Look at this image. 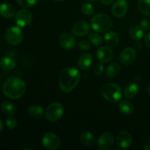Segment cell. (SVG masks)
Segmentation results:
<instances>
[{
  "label": "cell",
  "instance_id": "1",
  "mask_svg": "<svg viewBox=\"0 0 150 150\" xmlns=\"http://www.w3.org/2000/svg\"><path fill=\"white\" fill-rule=\"evenodd\" d=\"M80 73L74 67H67L61 72L59 77L60 89L65 93L70 92L77 86L80 80Z\"/></svg>",
  "mask_w": 150,
  "mask_h": 150
},
{
  "label": "cell",
  "instance_id": "2",
  "mask_svg": "<svg viewBox=\"0 0 150 150\" xmlns=\"http://www.w3.org/2000/svg\"><path fill=\"white\" fill-rule=\"evenodd\" d=\"M26 89L24 81L16 76L8 78L3 85V92L5 96L13 100L21 98L24 95Z\"/></svg>",
  "mask_w": 150,
  "mask_h": 150
},
{
  "label": "cell",
  "instance_id": "3",
  "mask_svg": "<svg viewBox=\"0 0 150 150\" xmlns=\"http://www.w3.org/2000/svg\"><path fill=\"white\" fill-rule=\"evenodd\" d=\"M91 26L95 31L102 33L107 32L111 29L112 26V21L108 15L100 13L92 18Z\"/></svg>",
  "mask_w": 150,
  "mask_h": 150
},
{
  "label": "cell",
  "instance_id": "4",
  "mask_svg": "<svg viewBox=\"0 0 150 150\" xmlns=\"http://www.w3.org/2000/svg\"><path fill=\"white\" fill-rule=\"evenodd\" d=\"M102 95L106 100L115 103L120 100L122 98V89L118 84L114 83H108L104 85L102 89Z\"/></svg>",
  "mask_w": 150,
  "mask_h": 150
},
{
  "label": "cell",
  "instance_id": "5",
  "mask_svg": "<svg viewBox=\"0 0 150 150\" xmlns=\"http://www.w3.org/2000/svg\"><path fill=\"white\" fill-rule=\"evenodd\" d=\"M64 114V107L60 103L55 102L50 104L45 111V117L48 121L55 122L59 120Z\"/></svg>",
  "mask_w": 150,
  "mask_h": 150
},
{
  "label": "cell",
  "instance_id": "6",
  "mask_svg": "<svg viewBox=\"0 0 150 150\" xmlns=\"http://www.w3.org/2000/svg\"><path fill=\"white\" fill-rule=\"evenodd\" d=\"M5 39L8 43L13 45H17L22 42L23 38V32L19 26H10L6 30Z\"/></svg>",
  "mask_w": 150,
  "mask_h": 150
},
{
  "label": "cell",
  "instance_id": "7",
  "mask_svg": "<svg viewBox=\"0 0 150 150\" xmlns=\"http://www.w3.org/2000/svg\"><path fill=\"white\" fill-rule=\"evenodd\" d=\"M42 143L44 147L48 149H57L60 146L59 138L51 132H48L44 135L42 139Z\"/></svg>",
  "mask_w": 150,
  "mask_h": 150
},
{
  "label": "cell",
  "instance_id": "8",
  "mask_svg": "<svg viewBox=\"0 0 150 150\" xmlns=\"http://www.w3.org/2000/svg\"><path fill=\"white\" fill-rule=\"evenodd\" d=\"M16 23L19 27H25L31 23L32 21V15L29 10L22 9L18 10L15 17Z\"/></svg>",
  "mask_w": 150,
  "mask_h": 150
},
{
  "label": "cell",
  "instance_id": "9",
  "mask_svg": "<svg viewBox=\"0 0 150 150\" xmlns=\"http://www.w3.org/2000/svg\"><path fill=\"white\" fill-rule=\"evenodd\" d=\"M128 4L125 0H118L112 6V14L117 18H122L127 14Z\"/></svg>",
  "mask_w": 150,
  "mask_h": 150
},
{
  "label": "cell",
  "instance_id": "10",
  "mask_svg": "<svg viewBox=\"0 0 150 150\" xmlns=\"http://www.w3.org/2000/svg\"><path fill=\"white\" fill-rule=\"evenodd\" d=\"M136 58V52L133 48H126L120 53V60L124 65H129L135 61Z\"/></svg>",
  "mask_w": 150,
  "mask_h": 150
},
{
  "label": "cell",
  "instance_id": "11",
  "mask_svg": "<svg viewBox=\"0 0 150 150\" xmlns=\"http://www.w3.org/2000/svg\"><path fill=\"white\" fill-rule=\"evenodd\" d=\"M114 142V137L111 133L106 132L103 133L99 138L98 142V146L103 150L109 149L113 146Z\"/></svg>",
  "mask_w": 150,
  "mask_h": 150
},
{
  "label": "cell",
  "instance_id": "12",
  "mask_svg": "<svg viewBox=\"0 0 150 150\" xmlns=\"http://www.w3.org/2000/svg\"><path fill=\"white\" fill-rule=\"evenodd\" d=\"M89 25L86 21H80L73 25L72 32L76 36L83 37L89 33Z\"/></svg>",
  "mask_w": 150,
  "mask_h": 150
},
{
  "label": "cell",
  "instance_id": "13",
  "mask_svg": "<svg viewBox=\"0 0 150 150\" xmlns=\"http://www.w3.org/2000/svg\"><path fill=\"white\" fill-rule=\"evenodd\" d=\"M117 144L120 148L126 149L132 144V136L127 131H121L117 136Z\"/></svg>",
  "mask_w": 150,
  "mask_h": 150
},
{
  "label": "cell",
  "instance_id": "14",
  "mask_svg": "<svg viewBox=\"0 0 150 150\" xmlns=\"http://www.w3.org/2000/svg\"><path fill=\"white\" fill-rule=\"evenodd\" d=\"M113 51L108 46H101L97 51V57L99 61L102 63H107L113 58Z\"/></svg>",
  "mask_w": 150,
  "mask_h": 150
},
{
  "label": "cell",
  "instance_id": "15",
  "mask_svg": "<svg viewBox=\"0 0 150 150\" xmlns=\"http://www.w3.org/2000/svg\"><path fill=\"white\" fill-rule=\"evenodd\" d=\"M60 45L64 49H71L76 45V39L72 35L64 33L60 36L59 40Z\"/></svg>",
  "mask_w": 150,
  "mask_h": 150
},
{
  "label": "cell",
  "instance_id": "16",
  "mask_svg": "<svg viewBox=\"0 0 150 150\" xmlns=\"http://www.w3.org/2000/svg\"><path fill=\"white\" fill-rule=\"evenodd\" d=\"M92 62V56L89 53L81 54L78 60L79 67L82 70H86L90 67Z\"/></svg>",
  "mask_w": 150,
  "mask_h": 150
},
{
  "label": "cell",
  "instance_id": "17",
  "mask_svg": "<svg viewBox=\"0 0 150 150\" xmlns=\"http://www.w3.org/2000/svg\"><path fill=\"white\" fill-rule=\"evenodd\" d=\"M139 90V85L136 83L130 82V83H128L125 86L124 95L127 99H132V98H134L137 95Z\"/></svg>",
  "mask_w": 150,
  "mask_h": 150
},
{
  "label": "cell",
  "instance_id": "18",
  "mask_svg": "<svg viewBox=\"0 0 150 150\" xmlns=\"http://www.w3.org/2000/svg\"><path fill=\"white\" fill-rule=\"evenodd\" d=\"M16 9L10 3H3L0 5V15L5 18H11L15 16Z\"/></svg>",
  "mask_w": 150,
  "mask_h": 150
},
{
  "label": "cell",
  "instance_id": "19",
  "mask_svg": "<svg viewBox=\"0 0 150 150\" xmlns=\"http://www.w3.org/2000/svg\"><path fill=\"white\" fill-rule=\"evenodd\" d=\"M104 40L106 45L110 47H115L116 45H118L120 42V38H119L118 35L115 32H108L104 36Z\"/></svg>",
  "mask_w": 150,
  "mask_h": 150
},
{
  "label": "cell",
  "instance_id": "20",
  "mask_svg": "<svg viewBox=\"0 0 150 150\" xmlns=\"http://www.w3.org/2000/svg\"><path fill=\"white\" fill-rule=\"evenodd\" d=\"M121 71V66L117 63H111L108 66L105 70V76L108 79H114L120 74Z\"/></svg>",
  "mask_w": 150,
  "mask_h": 150
},
{
  "label": "cell",
  "instance_id": "21",
  "mask_svg": "<svg viewBox=\"0 0 150 150\" xmlns=\"http://www.w3.org/2000/svg\"><path fill=\"white\" fill-rule=\"evenodd\" d=\"M28 114L32 118L36 119H40L43 115V109L41 106L38 105H32L28 108Z\"/></svg>",
  "mask_w": 150,
  "mask_h": 150
},
{
  "label": "cell",
  "instance_id": "22",
  "mask_svg": "<svg viewBox=\"0 0 150 150\" xmlns=\"http://www.w3.org/2000/svg\"><path fill=\"white\" fill-rule=\"evenodd\" d=\"M119 109L122 114L125 115H130L134 111V106L133 103L128 100H122L119 103Z\"/></svg>",
  "mask_w": 150,
  "mask_h": 150
},
{
  "label": "cell",
  "instance_id": "23",
  "mask_svg": "<svg viewBox=\"0 0 150 150\" xmlns=\"http://www.w3.org/2000/svg\"><path fill=\"white\" fill-rule=\"evenodd\" d=\"M16 63L14 59L10 57H3L0 59V67L3 70H10L16 67Z\"/></svg>",
  "mask_w": 150,
  "mask_h": 150
},
{
  "label": "cell",
  "instance_id": "24",
  "mask_svg": "<svg viewBox=\"0 0 150 150\" xmlns=\"http://www.w3.org/2000/svg\"><path fill=\"white\" fill-rule=\"evenodd\" d=\"M81 142L86 146H92L95 143V138L90 132H84L80 136Z\"/></svg>",
  "mask_w": 150,
  "mask_h": 150
},
{
  "label": "cell",
  "instance_id": "25",
  "mask_svg": "<svg viewBox=\"0 0 150 150\" xmlns=\"http://www.w3.org/2000/svg\"><path fill=\"white\" fill-rule=\"evenodd\" d=\"M130 35L135 40H140L144 36V30L139 25H133L130 29Z\"/></svg>",
  "mask_w": 150,
  "mask_h": 150
},
{
  "label": "cell",
  "instance_id": "26",
  "mask_svg": "<svg viewBox=\"0 0 150 150\" xmlns=\"http://www.w3.org/2000/svg\"><path fill=\"white\" fill-rule=\"evenodd\" d=\"M138 9L144 16H150V0H139Z\"/></svg>",
  "mask_w": 150,
  "mask_h": 150
},
{
  "label": "cell",
  "instance_id": "27",
  "mask_svg": "<svg viewBox=\"0 0 150 150\" xmlns=\"http://www.w3.org/2000/svg\"><path fill=\"white\" fill-rule=\"evenodd\" d=\"M1 109L4 114L7 116H12L16 112V108L12 103L4 101L1 104Z\"/></svg>",
  "mask_w": 150,
  "mask_h": 150
},
{
  "label": "cell",
  "instance_id": "28",
  "mask_svg": "<svg viewBox=\"0 0 150 150\" xmlns=\"http://www.w3.org/2000/svg\"><path fill=\"white\" fill-rule=\"evenodd\" d=\"M89 40L91 42V43L93 44L94 45H96V46L101 45L103 42V39L100 35H98V33H95V32L89 33Z\"/></svg>",
  "mask_w": 150,
  "mask_h": 150
},
{
  "label": "cell",
  "instance_id": "29",
  "mask_svg": "<svg viewBox=\"0 0 150 150\" xmlns=\"http://www.w3.org/2000/svg\"><path fill=\"white\" fill-rule=\"evenodd\" d=\"M81 11L83 14L86 15V16H92L95 12V8L91 3L85 2L81 6Z\"/></svg>",
  "mask_w": 150,
  "mask_h": 150
},
{
  "label": "cell",
  "instance_id": "30",
  "mask_svg": "<svg viewBox=\"0 0 150 150\" xmlns=\"http://www.w3.org/2000/svg\"><path fill=\"white\" fill-rule=\"evenodd\" d=\"M16 1L20 6L25 8H28V7H31L35 5L38 0H16Z\"/></svg>",
  "mask_w": 150,
  "mask_h": 150
},
{
  "label": "cell",
  "instance_id": "31",
  "mask_svg": "<svg viewBox=\"0 0 150 150\" xmlns=\"http://www.w3.org/2000/svg\"><path fill=\"white\" fill-rule=\"evenodd\" d=\"M78 47L80 50L83 51H89L91 48V45L90 42L89 41L86 40H80L78 43Z\"/></svg>",
  "mask_w": 150,
  "mask_h": 150
},
{
  "label": "cell",
  "instance_id": "32",
  "mask_svg": "<svg viewBox=\"0 0 150 150\" xmlns=\"http://www.w3.org/2000/svg\"><path fill=\"white\" fill-rule=\"evenodd\" d=\"M6 125H7V128L11 129V130L12 129H14L16 127V125H17V120H16L15 117L10 116L6 120Z\"/></svg>",
  "mask_w": 150,
  "mask_h": 150
},
{
  "label": "cell",
  "instance_id": "33",
  "mask_svg": "<svg viewBox=\"0 0 150 150\" xmlns=\"http://www.w3.org/2000/svg\"><path fill=\"white\" fill-rule=\"evenodd\" d=\"M139 26L142 28L144 31H146V32H148V31L150 29V21L149 20L146 18H142V20L140 21V25Z\"/></svg>",
  "mask_w": 150,
  "mask_h": 150
},
{
  "label": "cell",
  "instance_id": "34",
  "mask_svg": "<svg viewBox=\"0 0 150 150\" xmlns=\"http://www.w3.org/2000/svg\"><path fill=\"white\" fill-rule=\"evenodd\" d=\"M94 72H95V74L98 76H101V75L103 73L104 66H103V64L102 62L98 63V64L95 66V68H94Z\"/></svg>",
  "mask_w": 150,
  "mask_h": 150
},
{
  "label": "cell",
  "instance_id": "35",
  "mask_svg": "<svg viewBox=\"0 0 150 150\" xmlns=\"http://www.w3.org/2000/svg\"><path fill=\"white\" fill-rule=\"evenodd\" d=\"M144 42L146 44V47L150 49V32L146 34V36L144 37Z\"/></svg>",
  "mask_w": 150,
  "mask_h": 150
},
{
  "label": "cell",
  "instance_id": "36",
  "mask_svg": "<svg viewBox=\"0 0 150 150\" xmlns=\"http://www.w3.org/2000/svg\"><path fill=\"white\" fill-rule=\"evenodd\" d=\"M100 1L105 5H109L114 1V0H100Z\"/></svg>",
  "mask_w": 150,
  "mask_h": 150
},
{
  "label": "cell",
  "instance_id": "37",
  "mask_svg": "<svg viewBox=\"0 0 150 150\" xmlns=\"http://www.w3.org/2000/svg\"><path fill=\"white\" fill-rule=\"evenodd\" d=\"M144 150H150V139L146 141L145 143L144 146Z\"/></svg>",
  "mask_w": 150,
  "mask_h": 150
},
{
  "label": "cell",
  "instance_id": "38",
  "mask_svg": "<svg viewBox=\"0 0 150 150\" xmlns=\"http://www.w3.org/2000/svg\"><path fill=\"white\" fill-rule=\"evenodd\" d=\"M2 130H3V123H2V121L1 120V119H0V133L2 131Z\"/></svg>",
  "mask_w": 150,
  "mask_h": 150
},
{
  "label": "cell",
  "instance_id": "39",
  "mask_svg": "<svg viewBox=\"0 0 150 150\" xmlns=\"http://www.w3.org/2000/svg\"><path fill=\"white\" fill-rule=\"evenodd\" d=\"M147 92H148V93L150 95V83L148 84V86H147Z\"/></svg>",
  "mask_w": 150,
  "mask_h": 150
},
{
  "label": "cell",
  "instance_id": "40",
  "mask_svg": "<svg viewBox=\"0 0 150 150\" xmlns=\"http://www.w3.org/2000/svg\"><path fill=\"white\" fill-rule=\"evenodd\" d=\"M55 1H64V0H54Z\"/></svg>",
  "mask_w": 150,
  "mask_h": 150
},
{
  "label": "cell",
  "instance_id": "41",
  "mask_svg": "<svg viewBox=\"0 0 150 150\" xmlns=\"http://www.w3.org/2000/svg\"><path fill=\"white\" fill-rule=\"evenodd\" d=\"M89 1H96V0H89Z\"/></svg>",
  "mask_w": 150,
  "mask_h": 150
},
{
  "label": "cell",
  "instance_id": "42",
  "mask_svg": "<svg viewBox=\"0 0 150 150\" xmlns=\"http://www.w3.org/2000/svg\"><path fill=\"white\" fill-rule=\"evenodd\" d=\"M0 84H1V81H0Z\"/></svg>",
  "mask_w": 150,
  "mask_h": 150
}]
</instances>
